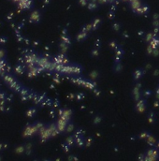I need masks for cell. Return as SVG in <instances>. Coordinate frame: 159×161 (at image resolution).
<instances>
[{"label": "cell", "instance_id": "obj_1", "mask_svg": "<svg viewBox=\"0 0 159 161\" xmlns=\"http://www.w3.org/2000/svg\"><path fill=\"white\" fill-rule=\"evenodd\" d=\"M4 81H5L6 83H8V84H10V83H12V82L14 81V79H13V77H12L11 75H9V74H7V75H5V76H4Z\"/></svg>", "mask_w": 159, "mask_h": 161}]
</instances>
